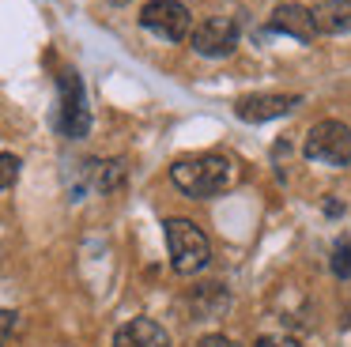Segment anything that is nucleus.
Returning a JSON list of instances; mask_svg holds the SVG:
<instances>
[{
	"instance_id": "obj_1",
	"label": "nucleus",
	"mask_w": 351,
	"mask_h": 347,
	"mask_svg": "<svg viewBox=\"0 0 351 347\" xmlns=\"http://www.w3.org/2000/svg\"><path fill=\"white\" fill-rule=\"evenodd\" d=\"M170 181H174L185 196H193V200H212V196L227 193L238 181V166L230 163L227 155L208 151V155L178 158V163L170 166Z\"/></svg>"
},
{
	"instance_id": "obj_12",
	"label": "nucleus",
	"mask_w": 351,
	"mask_h": 347,
	"mask_svg": "<svg viewBox=\"0 0 351 347\" xmlns=\"http://www.w3.org/2000/svg\"><path fill=\"white\" fill-rule=\"evenodd\" d=\"M19 166H23V163H19V155H8V151L0 155V193L19 181Z\"/></svg>"
},
{
	"instance_id": "obj_2",
	"label": "nucleus",
	"mask_w": 351,
	"mask_h": 347,
	"mask_svg": "<svg viewBox=\"0 0 351 347\" xmlns=\"http://www.w3.org/2000/svg\"><path fill=\"white\" fill-rule=\"evenodd\" d=\"M167 249H170V264L178 276H197L212 264V241L189 219H167Z\"/></svg>"
},
{
	"instance_id": "obj_3",
	"label": "nucleus",
	"mask_w": 351,
	"mask_h": 347,
	"mask_svg": "<svg viewBox=\"0 0 351 347\" xmlns=\"http://www.w3.org/2000/svg\"><path fill=\"white\" fill-rule=\"evenodd\" d=\"M57 128L69 140H84L91 128V110H87V95H84V80L72 68H64L57 75Z\"/></svg>"
},
{
	"instance_id": "obj_13",
	"label": "nucleus",
	"mask_w": 351,
	"mask_h": 347,
	"mask_svg": "<svg viewBox=\"0 0 351 347\" xmlns=\"http://www.w3.org/2000/svg\"><path fill=\"white\" fill-rule=\"evenodd\" d=\"M12 324H16V313H12V309H0V347L12 336Z\"/></svg>"
},
{
	"instance_id": "obj_14",
	"label": "nucleus",
	"mask_w": 351,
	"mask_h": 347,
	"mask_svg": "<svg viewBox=\"0 0 351 347\" xmlns=\"http://www.w3.org/2000/svg\"><path fill=\"white\" fill-rule=\"evenodd\" d=\"M257 347H298V344L287 336H265V339H257Z\"/></svg>"
},
{
	"instance_id": "obj_9",
	"label": "nucleus",
	"mask_w": 351,
	"mask_h": 347,
	"mask_svg": "<svg viewBox=\"0 0 351 347\" xmlns=\"http://www.w3.org/2000/svg\"><path fill=\"white\" fill-rule=\"evenodd\" d=\"M114 347H174L170 332L152 317H132L129 324H121L114 336Z\"/></svg>"
},
{
	"instance_id": "obj_10",
	"label": "nucleus",
	"mask_w": 351,
	"mask_h": 347,
	"mask_svg": "<svg viewBox=\"0 0 351 347\" xmlns=\"http://www.w3.org/2000/svg\"><path fill=\"white\" fill-rule=\"evenodd\" d=\"M317 34H348L351 30V0H321L313 8Z\"/></svg>"
},
{
	"instance_id": "obj_8",
	"label": "nucleus",
	"mask_w": 351,
	"mask_h": 347,
	"mask_svg": "<svg viewBox=\"0 0 351 347\" xmlns=\"http://www.w3.org/2000/svg\"><path fill=\"white\" fill-rule=\"evenodd\" d=\"M268 30L276 34H291L298 42H313L317 38V23H313V8H302V4H280L268 19Z\"/></svg>"
},
{
	"instance_id": "obj_7",
	"label": "nucleus",
	"mask_w": 351,
	"mask_h": 347,
	"mask_svg": "<svg viewBox=\"0 0 351 347\" xmlns=\"http://www.w3.org/2000/svg\"><path fill=\"white\" fill-rule=\"evenodd\" d=\"M298 102H302L298 95H245V98H238L234 113L242 121H250V125H265V121H276L283 113H291Z\"/></svg>"
},
{
	"instance_id": "obj_5",
	"label": "nucleus",
	"mask_w": 351,
	"mask_h": 347,
	"mask_svg": "<svg viewBox=\"0 0 351 347\" xmlns=\"http://www.w3.org/2000/svg\"><path fill=\"white\" fill-rule=\"evenodd\" d=\"M140 27H147L152 34L167 38V42H182V38L193 34L189 8L178 4V0H147L140 8Z\"/></svg>"
},
{
	"instance_id": "obj_11",
	"label": "nucleus",
	"mask_w": 351,
	"mask_h": 347,
	"mask_svg": "<svg viewBox=\"0 0 351 347\" xmlns=\"http://www.w3.org/2000/svg\"><path fill=\"white\" fill-rule=\"evenodd\" d=\"M332 276L336 279H351V238H336L332 246Z\"/></svg>"
},
{
	"instance_id": "obj_6",
	"label": "nucleus",
	"mask_w": 351,
	"mask_h": 347,
	"mask_svg": "<svg viewBox=\"0 0 351 347\" xmlns=\"http://www.w3.org/2000/svg\"><path fill=\"white\" fill-rule=\"evenodd\" d=\"M189 38H193V49L200 57H230L238 49V23L230 15H212Z\"/></svg>"
},
{
	"instance_id": "obj_15",
	"label": "nucleus",
	"mask_w": 351,
	"mask_h": 347,
	"mask_svg": "<svg viewBox=\"0 0 351 347\" xmlns=\"http://www.w3.org/2000/svg\"><path fill=\"white\" fill-rule=\"evenodd\" d=\"M197 347H238V344H234L230 336H204Z\"/></svg>"
},
{
	"instance_id": "obj_4",
	"label": "nucleus",
	"mask_w": 351,
	"mask_h": 347,
	"mask_svg": "<svg viewBox=\"0 0 351 347\" xmlns=\"http://www.w3.org/2000/svg\"><path fill=\"white\" fill-rule=\"evenodd\" d=\"M306 158L325 166H348L351 163V128L343 121H317L306 136Z\"/></svg>"
}]
</instances>
